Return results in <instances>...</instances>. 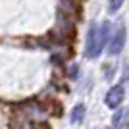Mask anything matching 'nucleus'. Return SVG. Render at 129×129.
Returning <instances> with one entry per match:
<instances>
[{
  "label": "nucleus",
  "mask_w": 129,
  "mask_h": 129,
  "mask_svg": "<svg viewBox=\"0 0 129 129\" xmlns=\"http://www.w3.org/2000/svg\"><path fill=\"white\" fill-rule=\"evenodd\" d=\"M125 43H127V29H125V25H119L118 31L114 33L112 39H110V44H108L110 56H118L125 48Z\"/></svg>",
  "instance_id": "1"
},
{
  "label": "nucleus",
  "mask_w": 129,
  "mask_h": 129,
  "mask_svg": "<svg viewBox=\"0 0 129 129\" xmlns=\"http://www.w3.org/2000/svg\"><path fill=\"white\" fill-rule=\"evenodd\" d=\"M96 31H98V25L92 23L89 27V33H87V41H85V58L89 60H94L100 56V50H98V41H96Z\"/></svg>",
  "instance_id": "2"
},
{
  "label": "nucleus",
  "mask_w": 129,
  "mask_h": 129,
  "mask_svg": "<svg viewBox=\"0 0 129 129\" xmlns=\"http://www.w3.org/2000/svg\"><path fill=\"white\" fill-rule=\"evenodd\" d=\"M123 98H125V87L121 85V83H118V85L110 87V91L106 92L104 104H106L108 108H112V110H118L119 104L123 102Z\"/></svg>",
  "instance_id": "3"
},
{
  "label": "nucleus",
  "mask_w": 129,
  "mask_h": 129,
  "mask_svg": "<svg viewBox=\"0 0 129 129\" xmlns=\"http://www.w3.org/2000/svg\"><path fill=\"white\" fill-rule=\"evenodd\" d=\"M112 35H114V31H112V23L106 19L102 25L98 27V31H96V41H98V50H100V52H102V50L106 48L108 44H110V39H112Z\"/></svg>",
  "instance_id": "4"
},
{
  "label": "nucleus",
  "mask_w": 129,
  "mask_h": 129,
  "mask_svg": "<svg viewBox=\"0 0 129 129\" xmlns=\"http://www.w3.org/2000/svg\"><path fill=\"white\" fill-rule=\"evenodd\" d=\"M85 112H87V108L83 102L75 104V106L71 108V112H70V123L71 125H79L83 119H85Z\"/></svg>",
  "instance_id": "5"
},
{
  "label": "nucleus",
  "mask_w": 129,
  "mask_h": 129,
  "mask_svg": "<svg viewBox=\"0 0 129 129\" xmlns=\"http://www.w3.org/2000/svg\"><path fill=\"white\" fill-rule=\"evenodd\" d=\"M125 119H127V110L125 108H118L112 116V129H123Z\"/></svg>",
  "instance_id": "6"
},
{
  "label": "nucleus",
  "mask_w": 129,
  "mask_h": 129,
  "mask_svg": "<svg viewBox=\"0 0 129 129\" xmlns=\"http://www.w3.org/2000/svg\"><path fill=\"white\" fill-rule=\"evenodd\" d=\"M121 4H123V0H108V14H110V16L118 14Z\"/></svg>",
  "instance_id": "7"
},
{
  "label": "nucleus",
  "mask_w": 129,
  "mask_h": 129,
  "mask_svg": "<svg viewBox=\"0 0 129 129\" xmlns=\"http://www.w3.org/2000/svg\"><path fill=\"white\" fill-rule=\"evenodd\" d=\"M70 77H71V79H77V77H79V66H77V64L71 66V70H70Z\"/></svg>",
  "instance_id": "8"
},
{
  "label": "nucleus",
  "mask_w": 129,
  "mask_h": 129,
  "mask_svg": "<svg viewBox=\"0 0 129 129\" xmlns=\"http://www.w3.org/2000/svg\"><path fill=\"white\" fill-rule=\"evenodd\" d=\"M106 129H112V127H106Z\"/></svg>",
  "instance_id": "9"
}]
</instances>
